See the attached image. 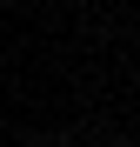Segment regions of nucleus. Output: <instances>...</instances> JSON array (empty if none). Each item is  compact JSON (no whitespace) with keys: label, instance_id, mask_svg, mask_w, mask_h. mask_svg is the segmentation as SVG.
<instances>
[{"label":"nucleus","instance_id":"nucleus-1","mask_svg":"<svg viewBox=\"0 0 140 147\" xmlns=\"http://www.w3.org/2000/svg\"><path fill=\"white\" fill-rule=\"evenodd\" d=\"M113 147H133V140H113Z\"/></svg>","mask_w":140,"mask_h":147}]
</instances>
